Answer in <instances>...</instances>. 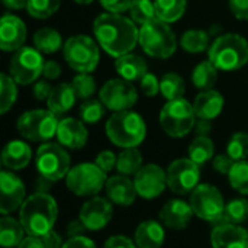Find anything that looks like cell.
Here are the masks:
<instances>
[{"label": "cell", "instance_id": "12", "mask_svg": "<svg viewBox=\"0 0 248 248\" xmlns=\"http://www.w3.org/2000/svg\"><path fill=\"white\" fill-rule=\"evenodd\" d=\"M189 203L192 205L195 215L206 222H212L217 225L221 222L224 217V211H225L224 196L212 185L201 183L190 193Z\"/></svg>", "mask_w": 248, "mask_h": 248}, {"label": "cell", "instance_id": "30", "mask_svg": "<svg viewBox=\"0 0 248 248\" xmlns=\"http://www.w3.org/2000/svg\"><path fill=\"white\" fill-rule=\"evenodd\" d=\"M180 46L189 54H201L211 46V32L205 29H187L180 38Z\"/></svg>", "mask_w": 248, "mask_h": 248}, {"label": "cell", "instance_id": "45", "mask_svg": "<svg viewBox=\"0 0 248 248\" xmlns=\"http://www.w3.org/2000/svg\"><path fill=\"white\" fill-rule=\"evenodd\" d=\"M94 163L108 174V173H110V171L116 167L118 155H116L113 151H110V150H103V151H100V153L96 155Z\"/></svg>", "mask_w": 248, "mask_h": 248}, {"label": "cell", "instance_id": "3", "mask_svg": "<svg viewBox=\"0 0 248 248\" xmlns=\"http://www.w3.org/2000/svg\"><path fill=\"white\" fill-rule=\"evenodd\" d=\"M208 57L219 71H237L247 65L248 41L240 33H221L211 44Z\"/></svg>", "mask_w": 248, "mask_h": 248}, {"label": "cell", "instance_id": "19", "mask_svg": "<svg viewBox=\"0 0 248 248\" xmlns=\"http://www.w3.org/2000/svg\"><path fill=\"white\" fill-rule=\"evenodd\" d=\"M55 138L67 150H81L87 144L89 131L81 119L62 118L60 119Z\"/></svg>", "mask_w": 248, "mask_h": 248}, {"label": "cell", "instance_id": "47", "mask_svg": "<svg viewBox=\"0 0 248 248\" xmlns=\"http://www.w3.org/2000/svg\"><path fill=\"white\" fill-rule=\"evenodd\" d=\"M234 160L228 155V154H219L217 157H214L212 160V167L217 173L219 174H224V176H228L230 170L232 169L234 166Z\"/></svg>", "mask_w": 248, "mask_h": 248}, {"label": "cell", "instance_id": "46", "mask_svg": "<svg viewBox=\"0 0 248 248\" xmlns=\"http://www.w3.org/2000/svg\"><path fill=\"white\" fill-rule=\"evenodd\" d=\"M51 92H52V86L49 84V81H46V78L38 80V81H35L33 86H32V96H33L38 102L48 100Z\"/></svg>", "mask_w": 248, "mask_h": 248}, {"label": "cell", "instance_id": "25", "mask_svg": "<svg viewBox=\"0 0 248 248\" xmlns=\"http://www.w3.org/2000/svg\"><path fill=\"white\" fill-rule=\"evenodd\" d=\"M166 240L164 227L154 219L141 222L134 234V241L138 248H161Z\"/></svg>", "mask_w": 248, "mask_h": 248}, {"label": "cell", "instance_id": "38", "mask_svg": "<svg viewBox=\"0 0 248 248\" xmlns=\"http://www.w3.org/2000/svg\"><path fill=\"white\" fill-rule=\"evenodd\" d=\"M105 113H106V106L100 99H94V97L83 100L78 108V116L87 125L97 124L99 121H102Z\"/></svg>", "mask_w": 248, "mask_h": 248}, {"label": "cell", "instance_id": "35", "mask_svg": "<svg viewBox=\"0 0 248 248\" xmlns=\"http://www.w3.org/2000/svg\"><path fill=\"white\" fill-rule=\"evenodd\" d=\"M185 90H186L185 80L177 73L170 71L160 78V94L166 100H174L183 97Z\"/></svg>", "mask_w": 248, "mask_h": 248}, {"label": "cell", "instance_id": "29", "mask_svg": "<svg viewBox=\"0 0 248 248\" xmlns=\"http://www.w3.org/2000/svg\"><path fill=\"white\" fill-rule=\"evenodd\" d=\"M32 42L41 54H55L64 46L61 33L54 28H39L33 33Z\"/></svg>", "mask_w": 248, "mask_h": 248}, {"label": "cell", "instance_id": "9", "mask_svg": "<svg viewBox=\"0 0 248 248\" xmlns=\"http://www.w3.org/2000/svg\"><path fill=\"white\" fill-rule=\"evenodd\" d=\"M35 166L39 176L55 183L65 179L71 170V158L67 148L60 142H44L36 150Z\"/></svg>", "mask_w": 248, "mask_h": 248}, {"label": "cell", "instance_id": "13", "mask_svg": "<svg viewBox=\"0 0 248 248\" xmlns=\"http://www.w3.org/2000/svg\"><path fill=\"white\" fill-rule=\"evenodd\" d=\"M167 187L180 196L192 193L201 183V166L190 158H177L166 170Z\"/></svg>", "mask_w": 248, "mask_h": 248}, {"label": "cell", "instance_id": "49", "mask_svg": "<svg viewBox=\"0 0 248 248\" xmlns=\"http://www.w3.org/2000/svg\"><path fill=\"white\" fill-rule=\"evenodd\" d=\"M230 12L240 20H248V0H228Z\"/></svg>", "mask_w": 248, "mask_h": 248}, {"label": "cell", "instance_id": "56", "mask_svg": "<svg viewBox=\"0 0 248 248\" xmlns=\"http://www.w3.org/2000/svg\"><path fill=\"white\" fill-rule=\"evenodd\" d=\"M211 131H212L211 121H206V119H198L196 121V125H195L196 135H199V137H209Z\"/></svg>", "mask_w": 248, "mask_h": 248}, {"label": "cell", "instance_id": "57", "mask_svg": "<svg viewBox=\"0 0 248 248\" xmlns=\"http://www.w3.org/2000/svg\"><path fill=\"white\" fill-rule=\"evenodd\" d=\"M16 248H45L42 238L39 237H33V235H28L22 240V243Z\"/></svg>", "mask_w": 248, "mask_h": 248}, {"label": "cell", "instance_id": "37", "mask_svg": "<svg viewBox=\"0 0 248 248\" xmlns=\"http://www.w3.org/2000/svg\"><path fill=\"white\" fill-rule=\"evenodd\" d=\"M128 12L129 17L140 26L157 19L154 0H132Z\"/></svg>", "mask_w": 248, "mask_h": 248}, {"label": "cell", "instance_id": "10", "mask_svg": "<svg viewBox=\"0 0 248 248\" xmlns=\"http://www.w3.org/2000/svg\"><path fill=\"white\" fill-rule=\"evenodd\" d=\"M106 173L96 163L77 164L65 176L67 189L78 198L96 196L106 186Z\"/></svg>", "mask_w": 248, "mask_h": 248}, {"label": "cell", "instance_id": "27", "mask_svg": "<svg viewBox=\"0 0 248 248\" xmlns=\"http://www.w3.org/2000/svg\"><path fill=\"white\" fill-rule=\"evenodd\" d=\"M77 94L71 86V83H60L52 87V92L46 100L48 109L54 112L57 116H64L68 113L76 105Z\"/></svg>", "mask_w": 248, "mask_h": 248}, {"label": "cell", "instance_id": "36", "mask_svg": "<svg viewBox=\"0 0 248 248\" xmlns=\"http://www.w3.org/2000/svg\"><path fill=\"white\" fill-rule=\"evenodd\" d=\"M17 100V83L7 73L0 74V113L6 115Z\"/></svg>", "mask_w": 248, "mask_h": 248}, {"label": "cell", "instance_id": "24", "mask_svg": "<svg viewBox=\"0 0 248 248\" xmlns=\"http://www.w3.org/2000/svg\"><path fill=\"white\" fill-rule=\"evenodd\" d=\"M224 105H225L224 96L215 89L203 90L198 93V96L193 100V109L196 118L206 119V121H214L215 118H218L224 110Z\"/></svg>", "mask_w": 248, "mask_h": 248}, {"label": "cell", "instance_id": "14", "mask_svg": "<svg viewBox=\"0 0 248 248\" xmlns=\"http://www.w3.org/2000/svg\"><path fill=\"white\" fill-rule=\"evenodd\" d=\"M99 99L112 112L129 110L138 102V90L134 83L124 78H110L99 90Z\"/></svg>", "mask_w": 248, "mask_h": 248}, {"label": "cell", "instance_id": "42", "mask_svg": "<svg viewBox=\"0 0 248 248\" xmlns=\"http://www.w3.org/2000/svg\"><path fill=\"white\" fill-rule=\"evenodd\" d=\"M71 86H73L78 100L92 99L97 89L96 80L92 76V73H77V76H74V78L71 81Z\"/></svg>", "mask_w": 248, "mask_h": 248}, {"label": "cell", "instance_id": "11", "mask_svg": "<svg viewBox=\"0 0 248 248\" xmlns=\"http://www.w3.org/2000/svg\"><path fill=\"white\" fill-rule=\"evenodd\" d=\"M44 64V57L35 46H22L9 61V74L19 86H29L39 80Z\"/></svg>", "mask_w": 248, "mask_h": 248}, {"label": "cell", "instance_id": "18", "mask_svg": "<svg viewBox=\"0 0 248 248\" xmlns=\"http://www.w3.org/2000/svg\"><path fill=\"white\" fill-rule=\"evenodd\" d=\"M28 29L25 22L12 13H4L0 19V48L4 52H16L25 46Z\"/></svg>", "mask_w": 248, "mask_h": 248}, {"label": "cell", "instance_id": "59", "mask_svg": "<svg viewBox=\"0 0 248 248\" xmlns=\"http://www.w3.org/2000/svg\"><path fill=\"white\" fill-rule=\"evenodd\" d=\"M77 4H81V6H87V4H92L94 0H74Z\"/></svg>", "mask_w": 248, "mask_h": 248}, {"label": "cell", "instance_id": "23", "mask_svg": "<svg viewBox=\"0 0 248 248\" xmlns=\"http://www.w3.org/2000/svg\"><path fill=\"white\" fill-rule=\"evenodd\" d=\"M1 166L10 171L23 170L32 160L31 147L22 140L9 141L1 151Z\"/></svg>", "mask_w": 248, "mask_h": 248}, {"label": "cell", "instance_id": "2", "mask_svg": "<svg viewBox=\"0 0 248 248\" xmlns=\"http://www.w3.org/2000/svg\"><path fill=\"white\" fill-rule=\"evenodd\" d=\"M57 218L58 205L49 193L33 192L19 209V221L26 234L39 238L54 230Z\"/></svg>", "mask_w": 248, "mask_h": 248}, {"label": "cell", "instance_id": "51", "mask_svg": "<svg viewBox=\"0 0 248 248\" xmlns=\"http://www.w3.org/2000/svg\"><path fill=\"white\" fill-rule=\"evenodd\" d=\"M61 73H62L61 65H60L57 61H54V60H48V61H45V64H44V70H42V77H44V78H46L48 81H51V80H57V78L61 76Z\"/></svg>", "mask_w": 248, "mask_h": 248}, {"label": "cell", "instance_id": "39", "mask_svg": "<svg viewBox=\"0 0 248 248\" xmlns=\"http://www.w3.org/2000/svg\"><path fill=\"white\" fill-rule=\"evenodd\" d=\"M248 219L247 199H232L225 205L224 217L219 224H235L240 225ZM218 225V224H217Z\"/></svg>", "mask_w": 248, "mask_h": 248}, {"label": "cell", "instance_id": "34", "mask_svg": "<svg viewBox=\"0 0 248 248\" xmlns=\"http://www.w3.org/2000/svg\"><path fill=\"white\" fill-rule=\"evenodd\" d=\"M142 154L135 148H125L118 154V163H116V170L119 174L124 176H135L140 169L142 167Z\"/></svg>", "mask_w": 248, "mask_h": 248}, {"label": "cell", "instance_id": "1", "mask_svg": "<svg viewBox=\"0 0 248 248\" xmlns=\"http://www.w3.org/2000/svg\"><path fill=\"white\" fill-rule=\"evenodd\" d=\"M93 35L99 46L113 58L134 51L140 39L138 25L124 13L105 12L93 22Z\"/></svg>", "mask_w": 248, "mask_h": 248}, {"label": "cell", "instance_id": "44", "mask_svg": "<svg viewBox=\"0 0 248 248\" xmlns=\"http://www.w3.org/2000/svg\"><path fill=\"white\" fill-rule=\"evenodd\" d=\"M140 89L147 97H154L160 93V78L153 73H147L140 80Z\"/></svg>", "mask_w": 248, "mask_h": 248}, {"label": "cell", "instance_id": "26", "mask_svg": "<svg viewBox=\"0 0 248 248\" xmlns=\"http://www.w3.org/2000/svg\"><path fill=\"white\" fill-rule=\"evenodd\" d=\"M115 70L121 78L135 83L148 73V65L141 55L129 52L126 55L115 58Z\"/></svg>", "mask_w": 248, "mask_h": 248}, {"label": "cell", "instance_id": "43", "mask_svg": "<svg viewBox=\"0 0 248 248\" xmlns=\"http://www.w3.org/2000/svg\"><path fill=\"white\" fill-rule=\"evenodd\" d=\"M227 154L234 161H243L248 157V134L235 132L227 144Z\"/></svg>", "mask_w": 248, "mask_h": 248}, {"label": "cell", "instance_id": "52", "mask_svg": "<svg viewBox=\"0 0 248 248\" xmlns=\"http://www.w3.org/2000/svg\"><path fill=\"white\" fill-rule=\"evenodd\" d=\"M62 248H97V247H96V244H94L90 238H87V237H84V235H80V237L68 238V240L64 243Z\"/></svg>", "mask_w": 248, "mask_h": 248}, {"label": "cell", "instance_id": "20", "mask_svg": "<svg viewBox=\"0 0 248 248\" xmlns=\"http://www.w3.org/2000/svg\"><path fill=\"white\" fill-rule=\"evenodd\" d=\"M212 248H248V230L235 224H218L211 232Z\"/></svg>", "mask_w": 248, "mask_h": 248}, {"label": "cell", "instance_id": "21", "mask_svg": "<svg viewBox=\"0 0 248 248\" xmlns=\"http://www.w3.org/2000/svg\"><path fill=\"white\" fill-rule=\"evenodd\" d=\"M195 212L192 209V205L182 199H171L169 201L160 211V221L164 227L170 230H185L190 219L193 218Z\"/></svg>", "mask_w": 248, "mask_h": 248}, {"label": "cell", "instance_id": "7", "mask_svg": "<svg viewBox=\"0 0 248 248\" xmlns=\"http://www.w3.org/2000/svg\"><path fill=\"white\" fill-rule=\"evenodd\" d=\"M196 121L193 103L185 97L167 100L158 116L161 129L171 138H183L190 134L195 129Z\"/></svg>", "mask_w": 248, "mask_h": 248}, {"label": "cell", "instance_id": "50", "mask_svg": "<svg viewBox=\"0 0 248 248\" xmlns=\"http://www.w3.org/2000/svg\"><path fill=\"white\" fill-rule=\"evenodd\" d=\"M103 248H138V246L125 235H112L106 240Z\"/></svg>", "mask_w": 248, "mask_h": 248}, {"label": "cell", "instance_id": "17", "mask_svg": "<svg viewBox=\"0 0 248 248\" xmlns=\"http://www.w3.org/2000/svg\"><path fill=\"white\" fill-rule=\"evenodd\" d=\"M113 217V203L100 196H93L83 203L78 212V218L87 228V231L103 230Z\"/></svg>", "mask_w": 248, "mask_h": 248}, {"label": "cell", "instance_id": "32", "mask_svg": "<svg viewBox=\"0 0 248 248\" xmlns=\"http://www.w3.org/2000/svg\"><path fill=\"white\" fill-rule=\"evenodd\" d=\"M157 19L166 23H174L183 17L187 9V0H154Z\"/></svg>", "mask_w": 248, "mask_h": 248}, {"label": "cell", "instance_id": "40", "mask_svg": "<svg viewBox=\"0 0 248 248\" xmlns=\"http://www.w3.org/2000/svg\"><path fill=\"white\" fill-rule=\"evenodd\" d=\"M61 6V0H28L26 1V12L29 16L44 20L54 16Z\"/></svg>", "mask_w": 248, "mask_h": 248}, {"label": "cell", "instance_id": "41", "mask_svg": "<svg viewBox=\"0 0 248 248\" xmlns=\"http://www.w3.org/2000/svg\"><path fill=\"white\" fill-rule=\"evenodd\" d=\"M230 186L241 195L248 196V161H235L228 173Z\"/></svg>", "mask_w": 248, "mask_h": 248}, {"label": "cell", "instance_id": "33", "mask_svg": "<svg viewBox=\"0 0 248 248\" xmlns=\"http://www.w3.org/2000/svg\"><path fill=\"white\" fill-rule=\"evenodd\" d=\"M187 154H189V158L192 161H195L198 166H203L209 160L214 158L215 144H214V141L209 137H199V135H196V138L189 145Z\"/></svg>", "mask_w": 248, "mask_h": 248}, {"label": "cell", "instance_id": "15", "mask_svg": "<svg viewBox=\"0 0 248 248\" xmlns=\"http://www.w3.org/2000/svg\"><path fill=\"white\" fill-rule=\"evenodd\" d=\"M134 185L138 196L147 201L155 199L167 187V173L158 164H145L134 176Z\"/></svg>", "mask_w": 248, "mask_h": 248}, {"label": "cell", "instance_id": "55", "mask_svg": "<svg viewBox=\"0 0 248 248\" xmlns=\"http://www.w3.org/2000/svg\"><path fill=\"white\" fill-rule=\"evenodd\" d=\"M52 183H54V182L48 180L46 177L38 176V177L35 179V182H33V190H35L36 193H48V192L51 190V187H52Z\"/></svg>", "mask_w": 248, "mask_h": 248}, {"label": "cell", "instance_id": "48", "mask_svg": "<svg viewBox=\"0 0 248 248\" xmlns=\"http://www.w3.org/2000/svg\"><path fill=\"white\" fill-rule=\"evenodd\" d=\"M100 6L110 13H124L129 10L132 0H99Z\"/></svg>", "mask_w": 248, "mask_h": 248}, {"label": "cell", "instance_id": "6", "mask_svg": "<svg viewBox=\"0 0 248 248\" xmlns=\"http://www.w3.org/2000/svg\"><path fill=\"white\" fill-rule=\"evenodd\" d=\"M62 57L76 73H93L100 61V46L89 35H73L64 42Z\"/></svg>", "mask_w": 248, "mask_h": 248}, {"label": "cell", "instance_id": "28", "mask_svg": "<svg viewBox=\"0 0 248 248\" xmlns=\"http://www.w3.org/2000/svg\"><path fill=\"white\" fill-rule=\"evenodd\" d=\"M25 228L19 219L3 215L0 219V246L3 248L17 247L25 238Z\"/></svg>", "mask_w": 248, "mask_h": 248}, {"label": "cell", "instance_id": "5", "mask_svg": "<svg viewBox=\"0 0 248 248\" xmlns=\"http://www.w3.org/2000/svg\"><path fill=\"white\" fill-rule=\"evenodd\" d=\"M138 44L148 57L157 60H167L177 49V39L170 23L160 19L140 26Z\"/></svg>", "mask_w": 248, "mask_h": 248}, {"label": "cell", "instance_id": "58", "mask_svg": "<svg viewBox=\"0 0 248 248\" xmlns=\"http://www.w3.org/2000/svg\"><path fill=\"white\" fill-rule=\"evenodd\" d=\"M26 1L28 0H1L4 7L9 10H20V9L26 7Z\"/></svg>", "mask_w": 248, "mask_h": 248}, {"label": "cell", "instance_id": "54", "mask_svg": "<svg viewBox=\"0 0 248 248\" xmlns=\"http://www.w3.org/2000/svg\"><path fill=\"white\" fill-rule=\"evenodd\" d=\"M87 231V228L84 227V224L81 222V219H74L71 221L68 225H67V230H65V234L68 238H73V237H80L83 235V232Z\"/></svg>", "mask_w": 248, "mask_h": 248}, {"label": "cell", "instance_id": "53", "mask_svg": "<svg viewBox=\"0 0 248 248\" xmlns=\"http://www.w3.org/2000/svg\"><path fill=\"white\" fill-rule=\"evenodd\" d=\"M41 238H42V243H44L45 248H62V246H64V241H62L61 235L58 232H55L54 230L49 231L48 234H45Z\"/></svg>", "mask_w": 248, "mask_h": 248}, {"label": "cell", "instance_id": "31", "mask_svg": "<svg viewBox=\"0 0 248 248\" xmlns=\"http://www.w3.org/2000/svg\"><path fill=\"white\" fill-rule=\"evenodd\" d=\"M218 71L219 70L209 60L201 61L199 64L195 65V68L192 71L193 86L201 92L214 89L218 81Z\"/></svg>", "mask_w": 248, "mask_h": 248}, {"label": "cell", "instance_id": "16", "mask_svg": "<svg viewBox=\"0 0 248 248\" xmlns=\"http://www.w3.org/2000/svg\"><path fill=\"white\" fill-rule=\"evenodd\" d=\"M26 189L23 182L10 170L0 171V214L9 215L19 211L25 202Z\"/></svg>", "mask_w": 248, "mask_h": 248}, {"label": "cell", "instance_id": "22", "mask_svg": "<svg viewBox=\"0 0 248 248\" xmlns=\"http://www.w3.org/2000/svg\"><path fill=\"white\" fill-rule=\"evenodd\" d=\"M106 196L108 199L116 205V206H131L134 205L138 193L134 185V180H131L128 176L116 174L108 179L106 182Z\"/></svg>", "mask_w": 248, "mask_h": 248}, {"label": "cell", "instance_id": "4", "mask_svg": "<svg viewBox=\"0 0 248 248\" xmlns=\"http://www.w3.org/2000/svg\"><path fill=\"white\" fill-rule=\"evenodd\" d=\"M105 131L113 145L125 150L135 148L142 144L147 135V125L140 113L129 109L113 112V115L106 121Z\"/></svg>", "mask_w": 248, "mask_h": 248}, {"label": "cell", "instance_id": "8", "mask_svg": "<svg viewBox=\"0 0 248 248\" xmlns=\"http://www.w3.org/2000/svg\"><path fill=\"white\" fill-rule=\"evenodd\" d=\"M60 119L49 109H32L23 112L16 122L19 135L31 142H49L57 135Z\"/></svg>", "mask_w": 248, "mask_h": 248}]
</instances>
